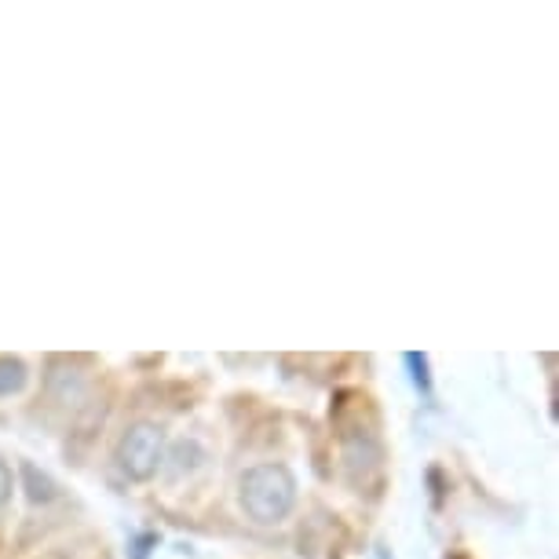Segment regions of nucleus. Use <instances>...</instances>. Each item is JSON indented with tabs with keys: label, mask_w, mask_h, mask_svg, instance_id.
<instances>
[{
	"label": "nucleus",
	"mask_w": 559,
	"mask_h": 559,
	"mask_svg": "<svg viewBox=\"0 0 559 559\" xmlns=\"http://www.w3.org/2000/svg\"><path fill=\"white\" fill-rule=\"evenodd\" d=\"M293 501H297V483L282 464H257L241 476V509L257 523L286 520Z\"/></svg>",
	"instance_id": "1"
},
{
	"label": "nucleus",
	"mask_w": 559,
	"mask_h": 559,
	"mask_svg": "<svg viewBox=\"0 0 559 559\" xmlns=\"http://www.w3.org/2000/svg\"><path fill=\"white\" fill-rule=\"evenodd\" d=\"M23 479H26V493H29V501H51L56 498V483H51L45 472H37L34 464H23Z\"/></svg>",
	"instance_id": "4"
},
{
	"label": "nucleus",
	"mask_w": 559,
	"mask_h": 559,
	"mask_svg": "<svg viewBox=\"0 0 559 559\" xmlns=\"http://www.w3.org/2000/svg\"><path fill=\"white\" fill-rule=\"evenodd\" d=\"M8 498H12V468L0 461V504H4Z\"/></svg>",
	"instance_id": "6"
},
{
	"label": "nucleus",
	"mask_w": 559,
	"mask_h": 559,
	"mask_svg": "<svg viewBox=\"0 0 559 559\" xmlns=\"http://www.w3.org/2000/svg\"><path fill=\"white\" fill-rule=\"evenodd\" d=\"M453 559H464V556H453Z\"/></svg>",
	"instance_id": "7"
},
{
	"label": "nucleus",
	"mask_w": 559,
	"mask_h": 559,
	"mask_svg": "<svg viewBox=\"0 0 559 559\" xmlns=\"http://www.w3.org/2000/svg\"><path fill=\"white\" fill-rule=\"evenodd\" d=\"M406 366L414 369V381H417V388L428 395V358H425V355H417V352H409V355H406Z\"/></svg>",
	"instance_id": "5"
},
{
	"label": "nucleus",
	"mask_w": 559,
	"mask_h": 559,
	"mask_svg": "<svg viewBox=\"0 0 559 559\" xmlns=\"http://www.w3.org/2000/svg\"><path fill=\"white\" fill-rule=\"evenodd\" d=\"M118 461L121 468L129 472V479H151L162 464V431L154 425H135L124 431L121 447H118Z\"/></svg>",
	"instance_id": "2"
},
{
	"label": "nucleus",
	"mask_w": 559,
	"mask_h": 559,
	"mask_svg": "<svg viewBox=\"0 0 559 559\" xmlns=\"http://www.w3.org/2000/svg\"><path fill=\"white\" fill-rule=\"evenodd\" d=\"M26 388V366L19 358H0V395H15Z\"/></svg>",
	"instance_id": "3"
}]
</instances>
